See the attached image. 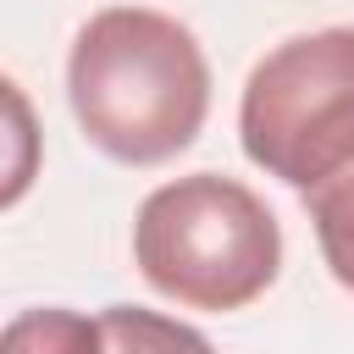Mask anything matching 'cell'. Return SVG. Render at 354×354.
Wrapping results in <instances>:
<instances>
[{"label": "cell", "instance_id": "1", "mask_svg": "<svg viewBox=\"0 0 354 354\" xmlns=\"http://www.w3.org/2000/svg\"><path fill=\"white\" fill-rule=\"evenodd\" d=\"M72 116L122 166H160L188 149L210 111L199 39L149 6H105L83 22L66 61Z\"/></svg>", "mask_w": 354, "mask_h": 354}, {"label": "cell", "instance_id": "2", "mask_svg": "<svg viewBox=\"0 0 354 354\" xmlns=\"http://www.w3.org/2000/svg\"><path fill=\"white\" fill-rule=\"evenodd\" d=\"M133 260L144 282L183 310H243L277 282L282 227L243 183L194 171L138 205Z\"/></svg>", "mask_w": 354, "mask_h": 354}, {"label": "cell", "instance_id": "3", "mask_svg": "<svg viewBox=\"0 0 354 354\" xmlns=\"http://www.w3.org/2000/svg\"><path fill=\"white\" fill-rule=\"evenodd\" d=\"M243 155L310 194L354 160V28H321L277 44L243 83Z\"/></svg>", "mask_w": 354, "mask_h": 354}, {"label": "cell", "instance_id": "4", "mask_svg": "<svg viewBox=\"0 0 354 354\" xmlns=\"http://www.w3.org/2000/svg\"><path fill=\"white\" fill-rule=\"evenodd\" d=\"M310 221H315V243L332 266V277L354 293V160L343 171H332L326 183H315L304 194Z\"/></svg>", "mask_w": 354, "mask_h": 354}]
</instances>
